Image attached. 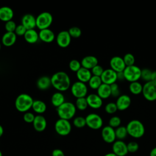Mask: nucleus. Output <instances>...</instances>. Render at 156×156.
Wrapping results in <instances>:
<instances>
[{"label": "nucleus", "mask_w": 156, "mask_h": 156, "mask_svg": "<svg viewBox=\"0 0 156 156\" xmlns=\"http://www.w3.org/2000/svg\"><path fill=\"white\" fill-rule=\"evenodd\" d=\"M51 85L59 91L67 90L71 85L69 76L64 71H58L54 73L51 77Z\"/></svg>", "instance_id": "nucleus-1"}, {"label": "nucleus", "mask_w": 156, "mask_h": 156, "mask_svg": "<svg viewBox=\"0 0 156 156\" xmlns=\"http://www.w3.org/2000/svg\"><path fill=\"white\" fill-rule=\"evenodd\" d=\"M128 135L134 138H140L142 137L145 132V128L143 124L138 119L130 121L126 126Z\"/></svg>", "instance_id": "nucleus-2"}, {"label": "nucleus", "mask_w": 156, "mask_h": 156, "mask_svg": "<svg viewBox=\"0 0 156 156\" xmlns=\"http://www.w3.org/2000/svg\"><path fill=\"white\" fill-rule=\"evenodd\" d=\"M34 100L32 98L26 94H19L15 99V105L16 110L20 112H26L32 108Z\"/></svg>", "instance_id": "nucleus-3"}, {"label": "nucleus", "mask_w": 156, "mask_h": 156, "mask_svg": "<svg viewBox=\"0 0 156 156\" xmlns=\"http://www.w3.org/2000/svg\"><path fill=\"white\" fill-rule=\"evenodd\" d=\"M57 112L60 119L69 120L74 117L76 112V105L71 102H65L57 108Z\"/></svg>", "instance_id": "nucleus-4"}, {"label": "nucleus", "mask_w": 156, "mask_h": 156, "mask_svg": "<svg viewBox=\"0 0 156 156\" xmlns=\"http://www.w3.org/2000/svg\"><path fill=\"white\" fill-rule=\"evenodd\" d=\"M125 80L129 82L138 81L141 79V69L138 66L133 65L132 66H126L123 71Z\"/></svg>", "instance_id": "nucleus-5"}, {"label": "nucleus", "mask_w": 156, "mask_h": 156, "mask_svg": "<svg viewBox=\"0 0 156 156\" xmlns=\"http://www.w3.org/2000/svg\"><path fill=\"white\" fill-rule=\"evenodd\" d=\"M52 21L53 17L51 13L48 12H43L37 16L36 26L40 30L48 29L52 24Z\"/></svg>", "instance_id": "nucleus-6"}, {"label": "nucleus", "mask_w": 156, "mask_h": 156, "mask_svg": "<svg viewBox=\"0 0 156 156\" xmlns=\"http://www.w3.org/2000/svg\"><path fill=\"white\" fill-rule=\"evenodd\" d=\"M142 94L145 99L148 101L156 100V82L149 81L143 85Z\"/></svg>", "instance_id": "nucleus-7"}, {"label": "nucleus", "mask_w": 156, "mask_h": 156, "mask_svg": "<svg viewBox=\"0 0 156 156\" xmlns=\"http://www.w3.org/2000/svg\"><path fill=\"white\" fill-rule=\"evenodd\" d=\"M55 130L61 136H66L71 131V124L69 120L59 119L55 123Z\"/></svg>", "instance_id": "nucleus-8"}, {"label": "nucleus", "mask_w": 156, "mask_h": 156, "mask_svg": "<svg viewBox=\"0 0 156 156\" xmlns=\"http://www.w3.org/2000/svg\"><path fill=\"white\" fill-rule=\"evenodd\" d=\"M86 125L91 129L98 130L103 125L102 118L96 113H90L85 117Z\"/></svg>", "instance_id": "nucleus-9"}, {"label": "nucleus", "mask_w": 156, "mask_h": 156, "mask_svg": "<svg viewBox=\"0 0 156 156\" xmlns=\"http://www.w3.org/2000/svg\"><path fill=\"white\" fill-rule=\"evenodd\" d=\"M71 91L72 94L76 98H85L88 93V88L85 83L78 80L72 84Z\"/></svg>", "instance_id": "nucleus-10"}, {"label": "nucleus", "mask_w": 156, "mask_h": 156, "mask_svg": "<svg viewBox=\"0 0 156 156\" xmlns=\"http://www.w3.org/2000/svg\"><path fill=\"white\" fill-rule=\"evenodd\" d=\"M101 79L103 83L111 85L116 83L117 80V73L114 71L111 68L104 69L101 76Z\"/></svg>", "instance_id": "nucleus-11"}, {"label": "nucleus", "mask_w": 156, "mask_h": 156, "mask_svg": "<svg viewBox=\"0 0 156 156\" xmlns=\"http://www.w3.org/2000/svg\"><path fill=\"white\" fill-rule=\"evenodd\" d=\"M101 136L103 140L107 143H113L116 139L115 129L109 126H106L102 128Z\"/></svg>", "instance_id": "nucleus-12"}, {"label": "nucleus", "mask_w": 156, "mask_h": 156, "mask_svg": "<svg viewBox=\"0 0 156 156\" xmlns=\"http://www.w3.org/2000/svg\"><path fill=\"white\" fill-rule=\"evenodd\" d=\"M110 66L116 73L122 72L126 66L124 62L123 58L119 56H114L110 60Z\"/></svg>", "instance_id": "nucleus-13"}, {"label": "nucleus", "mask_w": 156, "mask_h": 156, "mask_svg": "<svg viewBox=\"0 0 156 156\" xmlns=\"http://www.w3.org/2000/svg\"><path fill=\"white\" fill-rule=\"evenodd\" d=\"M112 151L117 156H126L129 153L127 144L122 140H116L113 143Z\"/></svg>", "instance_id": "nucleus-14"}, {"label": "nucleus", "mask_w": 156, "mask_h": 156, "mask_svg": "<svg viewBox=\"0 0 156 156\" xmlns=\"http://www.w3.org/2000/svg\"><path fill=\"white\" fill-rule=\"evenodd\" d=\"M71 40V37L67 30L60 31L57 35L56 41L57 44L61 48L68 47Z\"/></svg>", "instance_id": "nucleus-15"}, {"label": "nucleus", "mask_w": 156, "mask_h": 156, "mask_svg": "<svg viewBox=\"0 0 156 156\" xmlns=\"http://www.w3.org/2000/svg\"><path fill=\"white\" fill-rule=\"evenodd\" d=\"M116 104L118 110L124 111L127 109L131 104V98L127 94H121L117 98Z\"/></svg>", "instance_id": "nucleus-16"}, {"label": "nucleus", "mask_w": 156, "mask_h": 156, "mask_svg": "<svg viewBox=\"0 0 156 156\" xmlns=\"http://www.w3.org/2000/svg\"><path fill=\"white\" fill-rule=\"evenodd\" d=\"M86 99L88 105L93 109H98L102 105V99L97 94H90Z\"/></svg>", "instance_id": "nucleus-17"}, {"label": "nucleus", "mask_w": 156, "mask_h": 156, "mask_svg": "<svg viewBox=\"0 0 156 156\" xmlns=\"http://www.w3.org/2000/svg\"><path fill=\"white\" fill-rule=\"evenodd\" d=\"M21 24H23L27 30L34 29L35 27H36V18L32 14H25L21 18Z\"/></svg>", "instance_id": "nucleus-18"}, {"label": "nucleus", "mask_w": 156, "mask_h": 156, "mask_svg": "<svg viewBox=\"0 0 156 156\" xmlns=\"http://www.w3.org/2000/svg\"><path fill=\"white\" fill-rule=\"evenodd\" d=\"M32 124L34 129L37 132L44 131L47 126L46 119L43 116L41 115H38L35 116Z\"/></svg>", "instance_id": "nucleus-19"}, {"label": "nucleus", "mask_w": 156, "mask_h": 156, "mask_svg": "<svg viewBox=\"0 0 156 156\" xmlns=\"http://www.w3.org/2000/svg\"><path fill=\"white\" fill-rule=\"evenodd\" d=\"M80 63L82 67L90 70L98 65V60L95 56L87 55L82 59Z\"/></svg>", "instance_id": "nucleus-20"}, {"label": "nucleus", "mask_w": 156, "mask_h": 156, "mask_svg": "<svg viewBox=\"0 0 156 156\" xmlns=\"http://www.w3.org/2000/svg\"><path fill=\"white\" fill-rule=\"evenodd\" d=\"M38 35L39 38L45 43H51L55 39L54 33L49 28L40 30Z\"/></svg>", "instance_id": "nucleus-21"}, {"label": "nucleus", "mask_w": 156, "mask_h": 156, "mask_svg": "<svg viewBox=\"0 0 156 156\" xmlns=\"http://www.w3.org/2000/svg\"><path fill=\"white\" fill-rule=\"evenodd\" d=\"M76 76L79 81L85 83L86 82H88L92 76V74L90 69L81 67L76 72Z\"/></svg>", "instance_id": "nucleus-22"}, {"label": "nucleus", "mask_w": 156, "mask_h": 156, "mask_svg": "<svg viewBox=\"0 0 156 156\" xmlns=\"http://www.w3.org/2000/svg\"><path fill=\"white\" fill-rule=\"evenodd\" d=\"M13 15V11L10 7L3 6L0 8V20L6 23L12 20Z\"/></svg>", "instance_id": "nucleus-23"}, {"label": "nucleus", "mask_w": 156, "mask_h": 156, "mask_svg": "<svg viewBox=\"0 0 156 156\" xmlns=\"http://www.w3.org/2000/svg\"><path fill=\"white\" fill-rule=\"evenodd\" d=\"M16 35L15 32H6L2 37V43L3 45L9 47L15 44L16 40Z\"/></svg>", "instance_id": "nucleus-24"}, {"label": "nucleus", "mask_w": 156, "mask_h": 156, "mask_svg": "<svg viewBox=\"0 0 156 156\" xmlns=\"http://www.w3.org/2000/svg\"><path fill=\"white\" fill-rule=\"evenodd\" d=\"M97 94L102 99H105L111 96L110 85L102 83L97 90Z\"/></svg>", "instance_id": "nucleus-25"}, {"label": "nucleus", "mask_w": 156, "mask_h": 156, "mask_svg": "<svg viewBox=\"0 0 156 156\" xmlns=\"http://www.w3.org/2000/svg\"><path fill=\"white\" fill-rule=\"evenodd\" d=\"M24 38L27 43L33 44L38 41L39 39V35L35 29L27 30L24 35Z\"/></svg>", "instance_id": "nucleus-26"}, {"label": "nucleus", "mask_w": 156, "mask_h": 156, "mask_svg": "<svg viewBox=\"0 0 156 156\" xmlns=\"http://www.w3.org/2000/svg\"><path fill=\"white\" fill-rule=\"evenodd\" d=\"M51 85V80L48 76H41L37 81V87L41 90H44L49 88Z\"/></svg>", "instance_id": "nucleus-27"}, {"label": "nucleus", "mask_w": 156, "mask_h": 156, "mask_svg": "<svg viewBox=\"0 0 156 156\" xmlns=\"http://www.w3.org/2000/svg\"><path fill=\"white\" fill-rule=\"evenodd\" d=\"M65 102V97L61 92H56L54 93L51 97V103L55 107H58Z\"/></svg>", "instance_id": "nucleus-28"}, {"label": "nucleus", "mask_w": 156, "mask_h": 156, "mask_svg": "<svg viewBox=\"0 0 156 156\" xmlns=\"http://www.w3.org/2000/svg\"><path fill=\"white\" fill-rule=\"evenodd\" d=\"M32 108L35 112L38 114H42L46 110V105L42 101L35 100L34 101Z\"/></svg>", "instance_id": "nucleus-29"}, {"label": "nucleus", "mask_w": 156, "mask_h": 156, "mask_svg": "<svg viewBox=\"0 0 156 156\" xmlns=\"http://www.w3.org/2000/svg\"><path fill=\"white\" fill-rule=\"evenodd\" d=\"M143 85L138 81L131 82L129 84V89L130 92L134 95H138L142 93Z\"/></svg>", "instance_id": "nucleus-30"}, {"label": "nucleus", "mask_w": 156, "mask_h": 156, "mask_svg": "<svg viewBox=\"0 0 156 156\" xmlns=\"http://www.w3.org/2000/svg\"><path fill=\"white\" fill-rule=\"evenodd\" d=\"M115 130L116 138L118 139V140H123L128 135L127 130L126 126H120L119 127L116 128V129Z\"/></svg>", "instance_id": "nucleus-31"}, {"label": "nucleus", "mask_w": 156, "mask_h": 156, "mask_svg": "<svg viewBox=\"0 0 156 156\" xmlns=\"http://www.w3.org/2000/svg\"><path fill=\"white\" fill-rule=\"evenodd\" d=\"M102 83V80L101 77L93 76H91V79L88 81V84L90 87L93 90H98V88L101 85Z\"/></svg>", "instance_id": "nucleus-32"}, {"label": "nucleus", "mask_w": 156, "mask_h": 156, "mask_svg": "<svg viewBox=\"0 0 156 156\" xmlns=\"http://www.w3.org/2000/svg\"><path fill=\"white\" fill-rule=\"evenodd\" d=\"M88 103L86 98H77L76 101V107L80 110H85L88 107Z\"/></svg>", "instance_id": "nucleus-33"}, {"label": "nucleus", "mask_w": 156, "mask_h": 156, "mask_svg": "<svg viewBox=\"0 0 156 156\" xmlns=\"http://www.w3.org/2000/svg\"><path fill=\"white\" fill-rule=\"evenodd\" d=\"M123 60L126 66H132L135 64V58L134 55L131 53L126 54L123 57Z\"/></svg>", "instance_id": "nucleus-34"}, {"label": "nucleus", "mask_w": 156, "mask_h": 156, "mask_svg": "<svg viewBox=\"0 0 156 156\" xmlns=\"http://www.w3.org/2000/svg\"><path fill=\"white\" fill-rule=\"evenodd\" d=\"M152 71L149 68H143L141 69V79H142L146 82L151 80V75Z\"/></svg>", "instance_id": "nucleus-35"}, {"label": "nucleus", "mask_w": 156, "mask_h": 156, "mask_svg": "<svg viewBox=\"0 0 156 156\" xmlns=\"http://www.w3.org/2000/svg\"><path fill=\"white\" fill-rule=\"evenodd\" d=\"M73 124L77 128H82L86 126L85 118L83 116H77L73 120Z\"/></svg>", "instance_id": "nucleus-36"}, {"label": "nucleus", "mask_w": 156, "mask_h": 156, "mask_svg": "<svg viewBox=\"0 0 156 156\" xmlns=\"http://www.w3.org/2000/svg\"><path fill=\"white\" fill-rule=\"evenodd\" d=\"M121 119L118 116H112L108 121V126L113 127V129L117 128L121 126Z\"/></svg>", "instance_id": "nucleus-37"}, {"label": "nucleus", "mask_w": 156, "mask_h": 156, "mask_svg": "<svg viewBox=\"0 0 156 156\" xmlns=\"http://www.w3.org/2000/svg\"><path fill=\"white\" fill-rule=\"evenodd\" d=\"M82 67L81 63L77 60L73 59L71 60L69 63V69L74 72H77L79 69Z\"/></svg>", "instance_id": "nucleus-38"}, {"label": "nucleus", "mask_w": 156, "mask_h": 156, "mask_svg": "<svg viewBox=\"0 0 156 156\" xmlns=\"http://www.w3.org/2000/svg\"><path fill=\"white\" fill-rule=\"evenodd\" d=\"M118 110V108L115 102H108L105 106V111L107 113L113 114Z\"/></svg>", "instance_id": "nucleus-39"}, {"label": "nucleus", "mask_w": 156, "mask_h": 156, "mask_svg": "<svg viewBox=\"0 0 156 156\" xmlns=\"http://www.w3.org/2000/svg\"><path fill=\"white\" fill-rule=\"evenodd\" d=\"M68 32L71 37L73 38H79L82 34L81 29L78 27H72L69 29Z\"/></svg>", "instance_id": "nucleus-40"}, {"label": "nucleus", "mask_w": 156, "mask_h": 156, "mask_svg": "<svg viewBox=\"0 0 156 156\" xmlns=\"http://www.w3.org/2000/svg\"><path fill=\"white\" fill-rule=\"evenodd\" d=\"M111 96L114 98H118L120 96V90L118 85L116 83L110 85Z\"/></svg>", "instance_id": "nucleus-41"}, {"label": "nucleus", "mask_w": 156, "mask_h": 156, "mask_svg": "<svg viewBox=\"0 0 156 156\" xmlns=\"http://www.w3.org/2000/svg\"><path fill=\"white\" fill-rule=\"evenodd\" d=\"M16 23L13 21L10 20L5 23V29L6 32H14L16 27Z\"/></svg>", "instance_id": "nucleus-42"}, {"label": "nucleus", "mask_w": 156, "mask_h": 156, "mask_svg": "<svg viewBox=\"0 0 156 156\" xmlns=\"http://www.w3.org/2000/svg\"><path fill=\"white\" fill-rule=\"evenodd\" d=\"M127 147L128 152L134 153L138 150L139 145L135 141H130L127 144Z\"/></svg>", "instance_id": "nucleus-43"}, {"label": "nucleus", "mask_w": 156, "mask_h": 156, "mask_svg": "<svg viewBox=\"0 0 156 156\" xmlns=\"http://www.w3.org/2000/svg\"><path fill=\"white\" fill-rule=\"evenodd\" d=\"M91 72L93 76H99L101 77L102 74L103 73L104 69L102 68V66H101V65H97L96 66H95L94 68H93L91 69Z\"/></svg>", "instance_id": "nucleus-44"}, {"label": "nucleus", "mask_w": 156, "mask_h": 156, "mask_svg": "<svg viewBox=\"0 0 156 156\" xmlns=\"http://www.w3.org/2000/svg\"><path fill=\"white\" fill-rule=\"evenodd\" d=\"M26 31H27V29H26V27L23 24H21L16 26L14 32L18 36H24Z\"/></svg>", "instance_id": "nucleus-45"}, {"label": "nucleus", "mask_w": 156, "mask_h": 156, "mask_svg": "<svg viewBox=\"0 0 156 156\" xmlns=\"http://www.w3.org/2000/svg\"><path fill=\"white\" fill-rule=\"evenodd\" d=\"M35 116L31 112H26L23 115V119L27 123H33Z\"/></svg>", "instance_id": "nucleus-46"}, {"label": "nucleus", "mask_w": 156, "mask_h": 156, "mask_svg": "<svg viewBox=\"0 0 156 156\" xmlns=\"http://www.w3.org/2000/svg\"><path fill=\"white\" fill-rule=\"evenodd\" d=\"M52 156H65V155L61 149H55L52 151Z\"/></svg>", "instance_id": "nucleus-47"}, {"label": "nucleus", "mask_w": 156, "mask_h": 156, "mask_svg": "<svg viewBox=\"0 0 156 156\" xmlns=\"http://www.w3.org/2000/svg\"><path fill=\"white\" fill-rule=\"evenodd\" d=\"M117 80H125V77H124V75L122 72H119V73H117Z\"/></svg>", "instance_id": "nucleus-48"}, {"label": "nucleus", "mask_w": 156, "mask_h": 156, "mask_svg": "<svg viewBox=\"0 0 156 156\" xmlns=\"http://www.w3.org/2000/svg\"><path fill=\"white\" fill-rule=\"evenodd\" d=\"M151 81L156 82V71H153L152 73Z\"/></svg>", "instance_id": "nucleus-49"}, {"label": "nucleus", "mask_w": 156, "mask_h": 156, "mask_svg": "<svg viewBox=\"0 0 156 156\" xmlns=\"http://www.w3.org/2000/svg\"><path fill=\"white\" fill-rule=\"evenodd\" d=\"M149 156H156V147H154L150 152Z\"/></svg>", "instance_id": "nucleus-50"}, {"label": "nucleus", "mask_w": 156, "mask_h": 156, "mask_svg": "<svg viewBox=\"0 0 156 156\" xmlns=\"http://www.w3.org/2000/svg\"><path fill=\"white\" fill-rule=\"evenodd\" d=\"M4 133V129L1 125H0V137L3 135Z\"/></svg>", "instance_id": "nucleus-51"}, {"label": "nucleus", "mask_w": 156, "mask_h": 156, "mask_svg": "<svg viewBox=\"0 0 156 156\" xmlns=\"http://www.w3.org/2000/svg\"><path fill=\"white\" fill-rule=\"evenodd\" d=\"M104 156H117L116 155H115L114 153L113 152H110V153H108V154H106Z\"/></svg>", "instance_id": "nucleus-52"}, {"label": "nucleus", "mask_w": 156, "mask_h": 156, "mask_svg": "<svg viewBox=\"0 0 156 156\" xmlns=\"http://www.w3.org/2000/svg\"><path fill=\"white\" fill-rule=\"evenodd\" d=\"M0 156H2V152H1V151H0Z\"/></svg>", "instance_id": "nucleus-53"}, {"label": "nucleus", "mask_w": 156, "mask_h": 156, "mask_svg": "<svg viewBox=\"0 0 156 156\" xmlns=\"http://www.w3.org/2000/svg\"><path fill=\"white\" fill-rule=\"evenodd\" d=\"M1 43H0V49H1Z\"/></svg>", "instance_id": "nucleus-54"}, {"label": "nucleus", "mask_w": 156, "mask_h": 156, "mask_svg": "<svg viewBox=\"0 0 156 156\" xmlns=\"http://www.w3.org/2000/svg\"><path fill=\"white\" fill-rule=\"evenodd\" d=\"M0 8H1V7H0Z\"/></svg>", "instance_id": "nucleus-55"}]
</instances>
